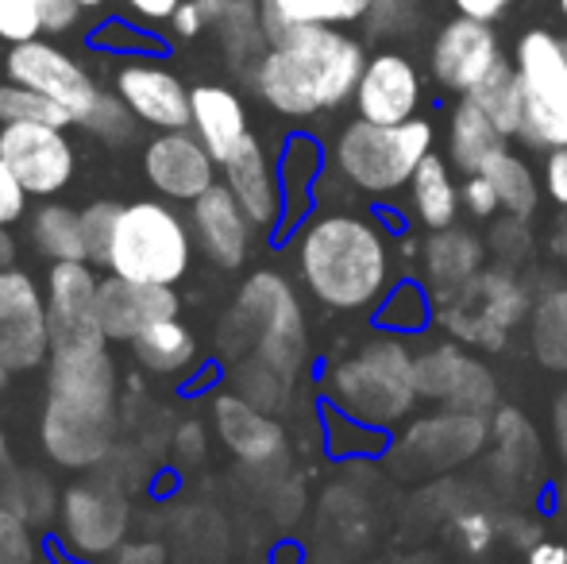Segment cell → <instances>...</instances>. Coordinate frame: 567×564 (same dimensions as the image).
I'll return each mask as SVG.
<instances>
[{"label": "cell", "mask_w": 567, "mask_h": 564, "mask_svg": "<svg viewBox=\"0 0 567 564\" xmlns=\"http://www.w3.org/2000/svg\"><path fill=\"white\" fill-rule=\"evenodd\" d=\"M374 317H379L382 329L398 332V337H405V332H421L429 321H433V294H429L421 283L402 279L394 290H390V298L374 309Z\"/></svg>", "instance_id": "f35d334b"}, {"label": "cell", "mask_w": 567, "mask_h": 564, "mask_svg": "<svg viewBox=\"0 0 567 564\" xmlns=\"http://www.w3.org/2000/svg\"><path fill=\"white\" fill-rule=\"evenodd\" d=\"M478 109L494 121V129L506 140H522V124H525V93H522V78H517L514 62L502 59L475 90L467 93Z\"/></svg>", "instance_id": "e575fe53"}, {"label": "cell", "mask_w": 567, "mask_h": 564, "mask_svg": "<svg viewBox=\"0 0 567 564\" xmlns=\"http://www.w3.org/2000/svg\"><path fill=\"white\" fill-rule=\"evenodd\" d=\"M189 228H194L197 252H202L213 267H220V271H239V267L247 264V256H251L255 233H259L225 182L205 189V194L189 205Z\"/></svg>", "instance_id": "d6986e66"}, {"label": "cell", "mask_w": 567, "mask_h": 564, "mask_svg": "<svg viewBox=\"0 0 567 564\" xmlns=\"http://www.w3.org/2000/svg\"><path fill=\"white\" fill-rule=\"evenodd\" d=\"M460 197H463V209H467L475 221H494L502 213L498 189L491 186V178H486V174H463Z\"/></svg>", "instance_id": "7dc6e473"}, {"label": "cell", "mask_w": 567, "mask_h": 564, "mask_svg": "<svg viewBox=\"0 0 567 564\" xmlns=\"http://www.w3.org/2000/svg\"><path fill=\"white\" fill-rule=\"evenodd\" d=\"M324 402L374 429H398L421 402L417 352L398 332H379L324 371Z\"/></svg>", "instance_id": "277c9868"}, {"label": "cell", "mask_w": 567, "mask_h": 564, "mask_svg": "<svg viewBox=\"0 0 567 564\" xmlns=\"http://www.w3.org/2000/svg\"><path fill=\"white\" fill-rule=\"evenodd\" d=\"M135 129H140V121H135L132 109H127L116 93H105V101H101V109L93 113V121L85 124V132H93V136L105 143H120V147L135 140Z\"/></svg>", "instance_id": "f6af8a7d"}, {"label": "cell", "mask_w": 567, "mask_h": 564, "mask_svg": "<svg viewBox=\"0 0 567 564\" xmlns=\"http://www.w3.org/2000/svg\"><path fill=\"white\" fill-rule=\"evenodd\" d=\"M449 534L455 550H463L467 557H483L498 542V514L486 506H463L449 519Z\"/></svg>", "instance_id": "60d3db41"}, {"label": "cell", "mask_w": 567, "mask_h": 564, "mask_svg": "<svg viewBox=\"0 0 567 564\" xmlns=\"http://www.w3.org/2000/svg\"><path fill=\"white\" fill-rule=\"evenodd\" d=\"M16 264V236L8 228H0V267H12Z\"/></svg>", "instance_id": "be15d7a7"}, {"label": "cell", "mask_w": 567, "mask_h": 564, "mask_svg": "<svg viewBox=\"0 0 567 564\" xmlns=\"http://www.w3.org/2000/svg\"><path fill=\"white\" fill-rule=\"evenodd\" d=\"M410 4L413 0H371L367 20H371L374 35H398L410 28Z\"/></svg>", "instance_id": "c3c4849f"}, {"label": "cell", "mask_w": 567, "mask_h": 564, "mask_svg": "<svg viewBox=\"0 0 567 564\" xmlns=\"http://www.w3.org/2000/svg\"><path fill=\"white\" fill-rule=\"evenodd\" d=\"M105 0H82V8H101Z\"/></svg>", "instance_id": "03108f58"}, {"label": "cell", "mask_w": 567, "mask_h": 564, "mask_svg": "<svg viewBox=\"0 0 567 564\" xmlns=\"http://www.w3.org/2000/svg\"><path fill=\"white\" fill-rule=\"evenodd\" d=\"M189 105H194V121L189 129L202 136L205 147L213 151L217 163H225L231 151L251 136V124H247V109L228 85H194L189 90Z\"/></svg>", "instance_id": "83f0119b"}, {"label": "cell", "mask_w": 567, "mask_h": 564, "mask_svg": "<svg viewBox=\"0 0 567 564\" xmlns=\"http://www.w3.org/2000/svg\"><path fill=\"white\" fill-rule=\"evenodd\" d=\"M491 444V414H460L436 410L425 418H410V425L390 444V468L402 480H436L455 468L471 464Z\"/></svg>", "instance_id": "9c48e42d"}, {"label": "cell", "mask_w": 567, "mask_h": 564, "mask_svg": "<svg viewBox=\"0 0 567 564\" xmlns=\"http://www.w3.org/2000/svg\"><path fill=\"white\" fill-rule=\"evenodd\" d=\"M455 4H460L463 16H475V20L494 23L509 4H514V0H455Z\"/></svg>", "instance_id": "91938a15"}, {"label": "cell", "mask_w": 567, "mask_h": 564, "mask_svg": "<svg viewBox=\"0 0 567 564\" xmlns=\"http://www.w3.org/2000/svg\"><path fill=\"white\" fill-rule=\"evenodd\" d=\"M529 348L540 368L567 371V286H545L533 298L529 314Z\"/></svg>", "instance_id": "d6a6232c"}, {"label": "cell", "mask_w": 567, "mask_h": 564, "mask_svg": "<svg viewBox=\"0 0 567 564\" xmlns=\"http://www.w3.org/2000/svg\"><path fill=\"white\" fill-rule=\"evenodd\" d=\"M506 136L494 129V121L475 105L471 98H463L460 105L452 109L449 121V163L460 174H478L486 166V158L494 151L506 147Z\"/></svg>", "instance_id": "4dcf8cb0"}, {"label": "cell", "mask_w": 567, "mask_h": 564, "mask_svg": "<svg viewBox=\"0 0 567 564\" xmlns=\"http://www.w3.org/2000/svg\"><path fill=\"white\" fill-rule=\"evenodd\" d=\"M363 66L367 54L359 39L332 23H313L267 47L251 66V85L275 113L306 121L355 98Z\"/></svg>", "instance_id": "7a4b0ae2"}, {"label": "cell", "mask_w": 567, "mask_h": 564, "mask_svg": "<svg viewBox=\"0 0 567 564\" xmlns=\"http://www.w3.org/2000/svg\"><path fill=\"white\" fill-rule=\"evenodd\" d=\"M421 402L460 414H494L498 410V376L475 348L460 340H433L417 352Z\"/></svg>", "instance_id": "8fae6325"}, {"label": "cell", "mask_w": 567, "mask_h": 564, "mask_svg": "<svg viewBox=\"0 0 567 564\" xmlns=\"http://www.w3.org/2000/svg\"><path fill=\"white\" fill-rule=\"evenodd\" d=\"M101 275L90 259H62L47 267V321L54 348H101L109 345L97 317Z\"/></svg>", "instance_id": "9a60e30c"}, {"label": "cell", "mask_w": 567, "mask_h": 564, "mask_svg": "<svg viewBox=\"0 0 567 564\" xmlns=\"http://www.w3.org/2000/svg\"><path fill=\"white\" fill-rule=\"evenodd\" d=\"M421 98H425V85H421L417 66L398 51H379L374 59H367L351 101H355L359 121L405 124L417 116Z\"/></svg>", "instance_id": "603a6c76"}, {"label": "cell", "mask_w": 567, "mask_h": 564, "mask_svg": "<svg viewBox=\"0 0 567 564\" xmlns=\"http://www.w3.org/2000/svg\"><path fill=\"white\" fill-rule=\"evenodd\" d=\"M124 205L113 202V197H93L90 205L82 209V228H85V248H90V264H105L109 244H113L116 221Z\"/></svg>", "instance_id": "7bdbcfd3"}, {"label": "cell", "mask_w": 567, "mask_h": 564, "mask_svg": "<svg viewBox=\"0 0 567 564\" xmlns=\"http://www.w3.org/2000/svg\"><path fill=\"white\" fill-rule=\"evenodd\" d=\"M533 298L537 294L514 267H483L449 298L433 301V325L475 352H506L514 332L529 321Z\"/></svg>", "instance_id": "52a82bcc"}, {"label": "cell", "mask_w": 567, "mask_h": 564, "mask_svg": "<svg viewBox=\"0 0 567 564\" xmlns=\"http://www.w3.org/2000/svg\"><path fill=\"white\" fill-rule=\"evenodd\" d=\"M337 4H340L343 23H351V20H363L367 8H371V0H337Z\"/></svg>", "instance_id": "6125c7cd"}, {"label": "cell", "mask_w": 567, "mask_h": 564, "mask_svg": "<svg viewBox=\"0 0 567 564\" xmlns=\"http://www.w3.org/2000/svg\"><path fill=\"white\" fill-rule=\"evenodd\" d=\"M54 407L82 414L116 418L120 376L109 345L101 348H54L47 360V399Z\"/></svg>", "instance_id": "2e32d148"}, {"label": "cell", "mask_w": 567, "mask_h": 564, "mask_svg": "<svg viewBox=\"0 0 567 564\" xmlns=\"http://www.w3.org/2000/svg\"><path fill=\"white\" fill-rule=\"evenodd\" d=\"M182 0H124V8L132 16H140L143 23H171V16L178 12Z\"/></svg>", "instance_id": "6f0895ef"}, {"label": "cell", "mask_w": 567, "mask_h": 564, "mask_svg": "<svg viewBox=\"0 0 567 564\" xmlns=\"http://www.w3.org/2000/svg\"><path fill=\"white\" fill-rule=\"evenodd\" d=\"M317 174H321V147L313 140H290L282 163H278V178H282V194H286V209L290 202H306L309 189H313Z\"/></svg>", "instance_id": "ab89813d"}, {"label": "cell", "mask_w": 567, "mask_h": 564, "mask_svg": "<svg viewBox=\"0 0 567 564\" xmlns=\"http://www.w3.org/2000/svg\"><path fill=\"white\" fill-rule=\"evenodd\" d=\"M491 259L486 240L475 228L449 225L436 228L421 244V286L436 298H449L452 290H460L463 283H471Z\"/></svg>", "instance_id": "484cf974"}, {"label": "cell", "mask_w": 567, "mask_h": 564, "mask_svg": "<svg viewBox=\"0 0 567 564\" xmlns=\"http://www.w3.org/2000/svg\"><path fill=\"white\" fill-rule=\"evenodd\" d=\"M0 124H54V129H70L74 116L39 90H28L20 82H0Z\"/></svg>", "instance_id": "74e56055"}, {"label": "cell", "mask_w": 567, "mask_h": 564, "mask_svg": "<svg viewBox=\"0 0 567 564\" xmlns=\"http://www.w3.org/2000/svg\"><path fill=\"white\" fill-rule=\"evenodd\" d=\"M113 564H166V553L158 542H124L113 553Z\"/></svg>", "instance_id": "9f6ffc18"}, {"label": "cell", "mask_w": 567, "mask_h": 564, "mask_svg": "<svg viewBox=\"0 0 567 564\" xmlns=\"http://www.w3.org/2000/svg\"><path fill=\"white\" fill-rule=\"evenodd\" d=\"M194 228L178 205L166 197H140L120 209L113 244L105 256V275L132 283L178 286L194 267Z\"/></svg>", "instance_id": "5b68a950"}, {"label": "cell", "mask_w": 567, "mask_h": 564, "mask_svg": "<svg viewBox=\"0 0 567 564\" xmlns=\"http://www.w3.org/2000/svg\"><path fill=\"white\" fill-rule=\"evenodd\" d=\"M59 530L62 545L74 557H113L132 530V488H124L116 475L101 472V468L85 480L70 483L59 503Z\"/></svg>", "instance_id": "30bf717a"}, {"label": "cell", "mask_w": 567, "mask_h": 564, "mask_svg": "<svg viewBox=\"0 0 567 564\" xmlns=\"http://www.w3.org/2000/svg\"><path fill=\"white\" fill-rule=\"evenodd\" d=\"M132 360L151 376H171L186 379L189 371L202 363V348L186 321L171 317V321H155L132 340Z\"/></svg>", "instance_id": "f1b7e54d"}, {"label": "cell", "mask_w": 567, "mask_h": 564, "mask_svg": "<svg viewBox=\"0 0 567 564\" xmlns=\"http://www.w3.org/2000/svg\"><path fill=\"white\" fill-rule=\"evenodd\" d=\"M28 240L51 264L62 259H90L85 248V228H82V209L62 202H43L28 217Z\"/></svg>", "instance_id": "1f68e13d"}, {"label": "cell", "mask_w": 567, "mask_h": 564, "mask_svg": "<svg viewBox=\"0 0 567 564\" xmlns=\"http://www.w3.org/2000/svg\"><path fill=\"white\" fill-rule=\"evenodd\" d=\"M525 564H567V545L556 542V537H540V542L529 545Z\"/></svg>", "instance_id": "680465c9"}, {"label": "cell", "mask_w": 567, "mask_h": 564, "mask_svg": "<svg viewBox=\"0 0 567 564\" xmlns=\"http://www.w3.org/2000/svg\"><path fill=\"white\" fill-rule=\"evenodd\" d=\"M220 163L194 129L158 132L143 147V178L158 197L174 205H194L205 189L217 186Z\"/></svg>", "instance_id": "e0dca14e"}, {"label": "cell", "mask_w": 567, "mask_h": 564, "mask_svg": "<svg viewBox=\"0 0 567 564\" xmlns=\"http://www.w3.org/2000/svg\"><path fill=\"white\" fill-rule=\"evenodd\" d=\"M97 47H105V51H143V47H155V39H143V35H135V28H127V23H105V28L97 31V39H93Z\"/></svg>", "instance_id": "11a10c76"}, {"label": "cell", "mask_w": 567, "mask_h": 564, "mask_svg": "<svg viewBox=\"0 0 567 564\" xmlns=\"http://www.w3.org/2000/svg\"><path fill=\"white\" fill-rule=\"evenodd\" d=\"M556 248H560V264L567 267V225H564V233H560V240H556Z\"/></svg>", "instance_id": "e7e4bbea"}, {"label": "cell", "mask_w": 567, "mask_h": 564, "mask_svg": "<svg viewBox=\"0 0 567 564\" xmlns=\"http://www.w3.org/2000/svg\"><path fill=\"white\" fill-rule=\"evenodd\" d=\"M545 197H553V205L567 209V147L548 151L545 158Z\"/></svg>", "instance_id": "db71d44e"}, {"label": "cell", "mask_w": 567, "mask_h": 564, "mask_svg": "<svg viewBox=\"0 0 567 564\" xmlns=\"http://www.w3.org/2000/svg\"><path fill=\"white\" fill-rule=\"evenodd\" d=\"M556 4H560V16H564V20H567V0H556Z\"/></svg>", "instance_id": "003e7915"}, {"label": "cell", "mask_w": 567, "mask_h": 564, "mask_svg": "<svg viewBox=\"0 0 567 564\" xmlns=\"http://www.w3.org/2000/svg\"><path fill=\"white\" fill-rule=\"evenodd\" d=\"M514 66L525 93L522 140L529 147H567V39L533 28L517 39Z\"/></svg>", "instance_id": "ba28073f"}, {"label": "cell", "mask_w": 567, "mask_h": 564, "mask_svg": "<svg viewBox=\"0 0 567 564\" xmlns=\"http://www.w3.org/2000/svg\"><path fill=\"white\" fill-rule=\"evenodd\" d=\"M8 78L28 90H39L43 98H51L54 105H62L74 124H90L93 113L105 101V90L97 85V78L82 66L78 59H70L62 47L43 43V39H28V43H12L4 62Z\"/></svg>", "instance_id": "4fadbf2b"}, {"label": "cell", "mask_w": 567, "mask_h": 564, "mask_svg": "<svg viewBox=\"0 0 567 564\" xmlns=\"http://www.w3.org/2000/svg\"><path fill=\"white\" fill-rule=\"evenodd\" d=\"M410 209L417 217L421 228L436 233V228H449L460 221L463 197H460V182H455V166L444 155H429L417 166V174L410 178Z\"/></svg>", "instance_id": "f546056e"}, {"label": "cell", "mask_w": 567, "mask_h": 564, "mask_svg": "<svg viewBox=\"0 0 567 564\" xmlns=\"http://www.w3.org/2000/svg\"><path fill=\"white\" fill-rule=\"evenodd\" d=\"M23 213H28V189H23L20 178L0 163V228L20 225Z\"/></svg>", "instance_id": "681fc988"}, {"label": "cell", "mask_w": 567, "mask_h": 564, "mask_svg": "<svg viewBox=\"0 0 567 564\" xmlns=\"http://www.w3.org/2000/svg\"><path fill=\"white\" fill-rule=\"evenodd\" d=\"M429 62H433V78L444 90L467 98V93L502 62V47L486 20L460 16V20L444 23L441 35L433 39V59Z\"/></svg>", "instance_id": "44dd1931"}, {"label": "cell", "mask_w": 567, "mask_h": 564, "mask_svg": "<svg viewBox=\"0 0 567 564\" xmlns=\"http://www.w3.org/2000/svg\"><path fill=\"white\" fill-rule=\"evenodd\" d=\"M220 174H225V186L236 194V202L244 205V213L259 233H275V228L286 225L282 178H278V166L267 158L259 140L247 136L239 143L220 163Z\"/></svg>", "instance_id": "d4e9b609"}, {"label": "cell", "mask_w": 567, "mask_h": 564, "mask_svg": "<svg viewBox=\"0 0 567 564\" xmlns=\"http://www.w3.org/2000/svg\"><path fill=\"white\" fill-rule=\"evenodd\" d=\"M213 429L220 444L247 468H275L286 460V425L236 391L213 394Z\"/></svg>", "instance_id": "7402d4cb"}, {"label": "cell", "mask_w": 567, "mask_h": 564, "mask_svg": "<svg viewBox=\"0 0 567 564\" xmlns=\"http://www.w3.org/2000/svg\"><path fill=\"white\" fill-rule=\"evenodd\" d=\"M436 129L425 116L405 124L351 121L332 143V171L348 189L363 197H390L410 186L417 166L433 155Z\"/></svg>", "instance_id": "8992f818"}, {"label": "cell", "mask_w": 567, "mask_h": 564, "mask_svg": "<svg viewBox=\"0 0 567 564\" xmlns=\"http://www.w3.org/2000/svg\"><path fill=\"white\" fill-rule=\"evenodd\" d=\"M228 383H231V391L244 394L247 402H255V407L267 410V414H278L293 394L290 379L270 368V363H262L259 356H239V360H231Z\"/></svg>", "instance_id": "8d00e7d4"}, {"label": "cell", "mask_w": 567, "mask_h": 564, "mask_svg": "<svg viewBox=\"0 0 567 564\" xmlns=\"http://www.w3.org/2000/svg\"><path fill=\"white\" fill-rule=\"evenodd\" d=\"M293 271L301 290L329 314H374L402 283L390 228L351 205H329L301 221Z\"/></svg>", "instance_id": "6da1fadb"}, {"label": "cell", "mask_w": 567, "mask_h": 564, "mask_svg": "<svg viewBox=\"0 0 567 564\" xmlns=\"http://www.w3.org/2000/svg\"><path fill=\"white\" fill-rule=\"evenodd\" d=\"M556 444H560V460L567 468V394L556 399Z\"/></svg>", "instance_id": "94428289"}, {"label": "cell", "mask_w": 567, "mask_h": 564, "mask_svg": "<svg viewBox=\"0 0 567 564\" xmlns=\"http://www.w3.org/2000/svg\"><path fill=\"white\" fill-rule=\"evenodd\" d=\"M259 20L267 47H275L313 23H343V16L337 0H259Z\"/></svg>", "instance_id": "d590c367"}, {"label": "cell", "mask_w": 567, "mask_h": 564, "mask_svg": "<svg viewBox=\"0 0 567 564\" xmlns=\"http://www.w3.org/2000/svg\"><path fill=\"white\" fill-rule=\"evenodd\" d=\"M209 28V12H205V0H182L178 12L171 16V31L178 39H197Z\"/></svg>", "instance_id": "f5cc1de1"}, {"label": "cell", "mask_w": 567, "mask_h": 564, "mask_svg": "<svg viewBox=\"0 0 567 564\" xmlns=\"http://www.w3.org/2000/svg\"><path fill=\"white\" fill-rule=\"evenodd\" d=\"M0 564H39L31 522L8 503H0Z\"/></svg>", "instance_id": "ee69618b"}, {"label": "cell", "mask_w": 567, "mask_h": 564, "mask_svg": "<svg viewBox=\"0 0 567 564\" xmlns=\"http://www.w3.org/2000/svg\"><path fill=\"white\" fill-rule=\"evenodd\" d=\"M113 93L132 109L140 124L155 132H182L194 121V105H189V90L182 85L178 74L147 59H132L116 70Z\"/></svg>", "instance_id": "ac0fdd59"}, {"label": "cell", "mask_w": 567, "mask_h": 564, "mask_svg": "<svg viewBox=\"0 0 567 564\" xmlns=\"http://www.w3.org/2000/svg\"><path fill=\"white\" fill-rule=\"evenodd\" d=\"M182 314V298L174 286L132 283L105 275L97 290V317L109 345H132L147 325L171 321Z\"/></svg>", "instance_id": "cb8c5ba5"}, {"label": "cell", "mask_w": 567, "mask_h": 564, "mask_svg": "<svg viewBox=\"0 0 567 564\" xmlns=\"http://www.w3.org/2000/svg\"><path fill=\"white\" fill-rule=\"evenodd\" d=\"M478 174H486V178H491V186L498 189L502 213H509V217H522V221H529L533 213H537L545 182H537L533 166L525 163L517 151H509V143L502 151H494Z\"/></svg>", "instance_id": "836d02e7"}, {"label": "cell", "mask_w": 567, "mask_h": 564, "mask_svg": "<svg viewBox=\"0 0 567 564\" xmlns=\"http://www.w3.org/2000/svg\"><path fill=\"white\" fill-rule=\"evenodd\" d=\"M486 248L494 252V259H498L502 267H514V271H517V267H522L525 259L533 256L529 221L502 213V221H494V225H491V236H486Z\"/></svg>", "instance_id": "b9f144b4"}, {"label": "cell", "mask_w": 567, "mask_h": 564, "mask_svg": "<svg viewBox=\"0 0 567 564\" xmlns=\"http://www.w3.org/2000/svg\"><path fill=\"white\" fill-rule=\"evenodd\" d=\"M205 452H209V433H205L202 422H182L174 429V457L182 460V464H202Z\"/></svg>", "instance_id": "816d5d0a"}, {"label": "cell", "mask_w": 567, "mask_h": 564, "mask_svg": "<svg viewBox=\"0 0 567 564\" xmlns=\"http://www.w3.org/2000/svg\"><path fill=\"white\" fill-rule=\"evenodd\" d=\"M0 163L20 178L28 197H59L78 171L66 129L54 124H0Z\"/></svg>", "instance_id": "5bb4252c"}, {"label": "cell", "mask_w": 567, "mask_h": 564, "mask_svg": "<svg viewBox=\"0 0 567 564\" xmlns=\"http://www.w3.org/2000/svg\"><path fill=\"white\" fill-rule=\"evenodd\" d=\"M491 475L506 488H529L540 475V437L529 418L514 407H498L491 414Z\"/></svg>", "instance_id": "4316f807"}, {"label": "cell", "mask_w": 567, "mask_h": 564, "mask_svg": "<svg viewBox=\"0 0 567 564\" xmlns=\"http://www.w3.org/2000/svg\"><path fill=\"white\" fill-rule=\"evenodd\" d=\"M39 444L59 468L70 472H97L116 449V418L82 414L43 402L39 414Z\"/></svg>", "instance_id": "ffe728a7"}, {"label": "cell", "mask_w": 567, "mask_h": 564, "mask_svg": "<svg viewBox=\"0 0 567 564\" xmlns=\"http://www.w3.org/2000/svg\"><path fill=\"white\" fill-rule=\"evenodd\" d=\"M39 16L35 0H0V39L4 43H28L39 39Z\"/></svg>", "instance_id": "bcb514c9"}, {"label": "cell", "mask_w": 567, "mask_h": 564, "mask_svg": "<svg viewBox=\"0 0 567 564\" xmlns=\"http://www.w3.org/2000/svg\"><path fill=\"white\" fill-rule=\"evenodd\" d=\"M51 352L47 290L23 267H0V368L8 376L47 368Z\"/></svg>", "instance_id": "7c38bea8"}, {"label": "cell", "mask_w": 567, "mask_h": 564, "mask_svg": "<svg viewBox=\"0 0 567 564\" xmlns=\"http://www.w3.org/2000/svg\"><path fill=\"white\" fill-rule=\"evenodd\" d=\"M35 16H39V28L51 31V35H62L82 16V0H35Z\"/></svg>", "instance_id": "f907efd6"}, {"label": "cell", "mask_w": 567, "mask_h": 564, "mask_svg": "<svg viewBox=\"0 0 567 564\" xmlns=\"http://www.w3.org/2000/svg\"><path fill=\"white\" fill-rule=\"evenodd\" d=\"M217 348L228 363L239 356H259L298 383L309 363V325L293 283L278 271H255L220 317Z\"/></svg>", "instance_id": "3957f363"}]
</instances>
